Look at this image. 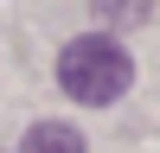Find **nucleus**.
I'll return each mask as SVG.
<instances>
[{
	"mask_svg": "<svg viewBox=\"0 0 160 153\" xmlns=\"http://www.w3.org/2000/svg\"><path fill=\"white\" fill-rule=\"evenodd\" d=\"M19 153H90V147L71 121H38V128L19 134Z\"/></svg>",
	"mask_w": 160,
	"mask_h": 153,
	"instance_id": "f03ea898",
	"label": "nucleus"
},
{
	"mask_svg": "<svg viewBox=\"0 0 160 153\" xmlns=\"http://www.w3.org/2000/svg\"><path fill=\"white\" fill-rule=\"evenodd\" d=\"M90 13H96L102 32H135L154 19V0H90Z\"/></svg>",
	"mask_w": 160,
	"mask_h": 153,
	"instance_id": "7ed1b4c3",
	"label": "nucleus"
},
{
	"mask_svg": "<svg viewBox=\"0 0 160 153\" xmlns=\"http://www.w3.org/2000/svg\"><path fill=\"white\" fill-rule=\"evenodd\" d=\"M128 83H135V58L122 51L115 32H83V38H71V45L58 51V89L71 102H83V109L122 102Z\"/></svg>",
	"mask_w": 160,
	"mask_h": 153,
	"instance_id": "f257e3e1",
	"label": "nucleus"
}]
</instances>
